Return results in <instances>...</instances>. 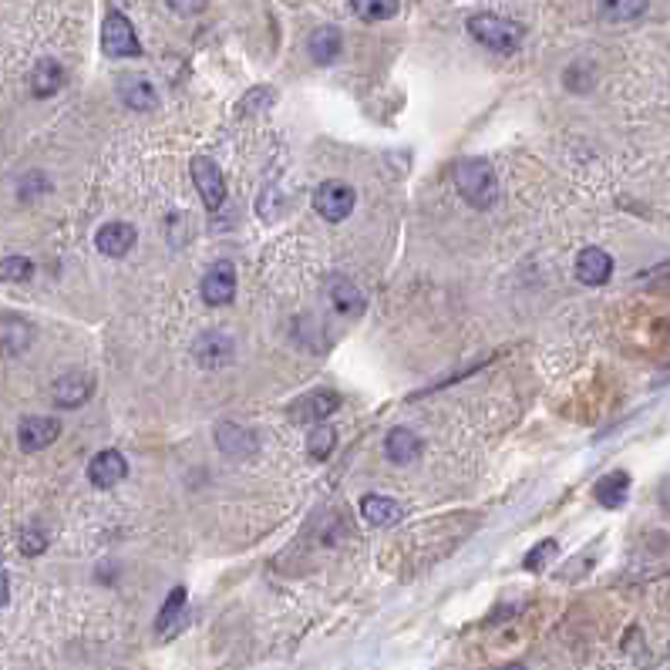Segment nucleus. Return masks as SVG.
I'll use <instances>...</instances> for the list:
<instances>
[{"instance_id":"nucleus-1","label":"nucleus","mask_w":670,"mask_h":670,"mask_svg":"<svg viewBox=\"0 0 670 670\" xmlns=\"http://www.w3.org/2000/svg\"><path fill=\"white\" fill-rule=\"evenodd\" d=\"M458 192L472 209H492L502 199L499 176H495L489 159H462L455 172Z\"/></svg>"},{"instance_id":"nucleus-2","label":"nucleus","mask_w":670,"mask_h":670,"mask_svg":"<svg viewBox=\"0 0 670 670\" xmlns=\"http://www.w3.org/2000/svg\"><path fill=\"white\" fill-rule=\"evenodd\" d=\"M468 34H472L475 41L482 44V48H492V51H516L522 44V27L516 21H509V17H499V14H475L468 17Z\"/></svg>"},{"instance_id":"nucleus-3","label":"nucleus","mask_w":670,"mask_h":670,"mask_svg":"<svg viewBox=\"0 0 670 670\" xmlns=\"http://www.w3.org/2000/svg\"><path fill=\"white\" fill-rule=\"evenodd\" d=\"M354 206H357V192L354 186H347V182L330 179L314 189V209L327 223H344V219L354 213Z\"/></svg>"},{"instance_id":"nucleus-4","label":"nucleus","mask_w":670,"mask_h":670,"mask_svg":"<svg viewBox=\"0 0 670 670\" xmlns=\"http://www.w3.org/2000/svg\"><path fill=\"white\" fill-rule=\"evenodd\" d=\"M102 51L108 58H135V54H142L139 34H135L132 21L122 11H108L102 24Z\"/></svg>"},{"instance_id":"nucleus-5","label":"nucleus","mask_w":670,"mask_h":670,"mask_svg":"<svg viewBox=\"0 0 670 670\" xmlns=\"http://www.w3.org/2000/svg\"><path fill=\"white\" fill-rule=\"evenodd\" d=\"M189 172L199 189V199H203V206L209 213L223 209L226 206V179H223V172H219V165L209 159V155H196L189 165Z\"/></svg>"},{"instance_id":"nucleus-6","label":"nucleus","mask_w":670,"mask_h":670,"mask_svg":"<svg viewBox=\"0 0 670 670\" xmlns=\"http://www.w3.org/2000/svg\"><path fill=\"white\" fill-rule=\"evenodd\" d=\"M199 293H203V300L209 307H226L233 304L236 297V270L229 260H219L206 270L203 283H199Z\"/></svg>"},{"instance_id":"nucleus-7","label":"nucleus","mask_w":670,"mask_h":670,"mask_svg":"<svg viewBox=\"0 0 670 670\" xmlns=\"http://www.w3.org/2000/svg\"><path fill=\"white\" fill-rule=\"evenodd\" d=\"M337 408H341V394L330 388H317L304 394V398L290 408V418L297 421V425H320V421H327Z\"/></svg>"},{"instance_id":"nucleus-8","label":"nucleus","mask_w":670,"mask_h":670,"mask_svg":"<svg viewBox=\"0 0 670 670\" xmlns=\"http://www.w3.org/2000/svg\"><path fill=\"white\" fill-rule=\"evenodd\" d=\"M216 448L229 458H253L256 448H260V438H256V431L236 425V421H219L216 431Z\"/></svg>"},{"instance_id":"nucleus-9","label":"nucleus","mask_w":670,"mask_h":670,"mask_svg":"<svg viewBox=\"0 0 670 670\" xmlns=\"http://www.w3.org/2000/svg\"><path fill=\"white\" fill-rule=\"evenodd\" d=\"M125 475H128V462L115 448H105V452H98L88 462V482L95 485V489H115Z\"/></svg>"},{"instance_id":"nucleus-10","label":"nucleus","mask_w":670,"mask_h":670,"mask_svg":"<svg viewBox=\"0 0 670 670\" xmlns=\"http://www.w3.org/2000/svg\"><path fill=\"white\" fill-rule=\"evenodd\" d=\"M91 388H95L91 374L68 371V374H61V378L54 381L51 398H54V405H58V408H81L91 398Z\"/></svg>"},{"instance_id":"nucleus-11","label":"nucleus","mask_w":670,"mask_h":670,"mask_svg":"<svg viewBox=\"0 0 670 670\" xmlns=\"http://www.w3.org/2000/svg\"><path fill=\"white\" fill-rule=\"evenodd\" d=\"M118 88V98L132 108V112H152L155 105H159V91L145 75H118L115 81Z\"/></svg>"},{"instance_id":"nucleus-12","label":"nucleus","mask_w":670,"mask_h":670,"mask_svg":"<svg viewBox=\"0 0 670 670\" xmlns=\"http://www.w3.org/2000/svg\"><path fill=\"white\" fill-rule=\"evenodd\" d=\"M613 277V256L600 246H586V250L576 256V280L586 283V287H603Z\"/></svg>"},{"instance_id":"nucleus-13","label":"nucleus","mask_w":670,"mask_h":670,"mask_svg":"<svg viewBox=\"0 0 670 670\" xmlns=\"http://www.w3.org/2000/svg\"><path fill=\"white\" fill-rule=\"evenodd\" d=\"M327 293H330V304L337 307V314H344V317H361L367 310L364 290L357 287L351 277H341V273H337V277H330L327 280Z\"/></svg>"},{"instance_id":"nucleus-14","label":"nucleus","mask_w":670,"mask_h":670,"mask_svg":"<svg viewBox=\"0 0 670 670\" xmlns=\"http://www.w3.org/2000/svg\"><path fill=\"white\" fill-rule=\"evenodd\" d=\"M421 452H425V442L415 435L411 428H394L388 431V438H384V458H388L391 465H415Z\"/></svg>"},{"instance_id":"nucleus-15","label":"nucleus","mask_w":670,"mask_h":670,"mask_svg":"<svg viewBox=\"0 0 670 670\" xmlns=\"http://www.w3.org/2000/svg\"><path fill=\"white\" fill-rule=\"evenodd\" d=\"M361 516L364 522H371V526L378 529H391L398 526V522H405V506H401L398 499H391V495H364L361 499Z\"/></svg>"},{"instance_id":"nucleus-16","label":"nucleus","mask_w":670,"mask_h":670,"mask_svg":"<svg viewBox=\"0 0 670 670\" xmlns=\"http://www.w3.org/2000/svg\"><path fill=\"white\" fill-rule=\"evenodd\" d=\"M135 240H139L135 226H132V223H122V219H115V223H105V226L95 233L98 253H102V256H112V260H118V256H125L128 250H132Z\"/></svg>"},{"instance_id":"nucleus-17","label":"nucleus","mask_w":670,"mask_h":670,"mask_svg":"<svg viewBox=\"0 0 670 670\" xmlns=\"http://www.w3.org/2000/svg\"><path fill=\"white\" fill-rule=\"evenodd\" d=\"M61 435V421L54 418H24L21 428H17V442H21L24 452H41V448H48L51 442H58Z\"/></svg>"},{"instance_id":"nucleus-18","label":"nucleus","mask_w":670,"mask_h":670,"mask_svg":"<svg viewBox=\"0 0 670 670\" xmlns=\"http://www.w3.org/2000/svg\"><path fill=\"white\" fill-rule=\"evenodd\" d=\"M34 341V327L31 320L17 317V314H4L0 317V354L14 357V354H24L27 347Z\"/></svg>"},{"instance_id":"nucleus-19","label":"nucleus","mask_w":670,"mask_h":670,"mask_svg":"<svg viewBox=\"0 0 670 670\" xmlns=\"http://www.w3.org/2000/svg\"><path fill=\"white\" fill-rule=\"evenodd\" d=\"M307 51H310V58H314V64H334L344 51V34L337 31L334 24L317 27L307 41Z\"/></svg>"},{"instance_id":"nucleus-20","label":"nucleus","mask_w":670,"mask_h":670,"mask_svg":"<svg viewBox=\"0 0 670 670\" xmlns=\"http://www.w3.org/2000/svg\"><path fill=\"white\" fill-rule=\"evenodd\" d=\"M196 361L206 367V371H216V367H226L233 361V341L226 334H203L196 341Z\"/></svg>"},{"instance_id":"nucleus-21","label":"nucleus","mask_w":670,"mask_h":670,"mask_svg":"<svg viewBox=\"0 0 670 670\" xmlns=\"http://www.w3.org/2000/svg\"><path fill=\"white\" fill-rule=\"evenodd\" d=\"M61 85H64V68L58 61L44 58V61L34 64V71H31V91L34 95L51 98V95H58Z\"/></svg>"},{"instance_id":"nucleus-22","label":"nucleus","mask_w":670,"mask_h":670,"mask_svg":"<svg viewBox=\"0 0 670 670\" xmlns=\"http://www.w3.org/2000/svg\"><path fill=\"white\" fill-rule=\"evenodd\" d=\"M182 620H186V586H176V590L169 593V600L162 603L159 620H155V633L169 637V633H176L182 627Z\"/></svg>"},{"instance_id":"nucleus-23","label":"nucleus","mask_w":670,"mask_h":670,"mask_svg":"<svg viewBox=\"0 0 670 670\" xmlns=\"http://www.w3.org/2000/svg\"><path fill=\"white\" fill-rule=\"evenodd\" d=\"M627 492H630V475L627 472H610L607 479H600L593 485L596 502L607 506V509H620L623 502H627Z\"/></svg>"},{"instance_id":"nucleus-24","label":"nucleus","mask_w":670,"mask_h":670,"mask_svg":"<svg viewBox=\"0 0 670 670\" xmlns=\"http://www.w3.org/2000/svg\"><path fill=\"white\" fill-rule=\"evenodd\" d=\"M647 4L650 0H600V17L610 24H627L637 21L647 11Z\"/></svg>"},{"instance_id":"nucleus-25","label":"nucleus","mask_w":670,"mask_h":670,"mask_svg":"<svg viewBox=\"0 0 670 670\" xmlns=\"http://www.w3.org/2000/svg\"><path fill=\"white\" fill-rule=\"evenodd\" d=\"M337 448V431L327 425V421H320V425L310 428L307 435V455L314 458V462H327L330 455H334Z\"/></svg>"},{"instance_id":"nucleus-26","label":"nucleus","mask_w":670,"mask_h":670,"mask_svg":"<svg viewBox=\"0 0 670 670\" xmlns=\"http://www.w3.org/2000/svg\"><path fill=\"white\" fill-rule=\"evenodd\" d=\"M398 7H401V0H351V11L367 24L388 21V17L398 14Z\"/></svg>"},{"instance_id":"nucleus-27","label":"nucleus","mask_w":670,"mask_h":670,"mask_svg":"<svg viewBox=\"0 0 670 670\" xmlns=\"http://www.w3.org/2000/svg\"><path fill=\"white\" fill-rule=\"evenodd\" d=\"M34 277V263L27 256H7L0 260V283H24Z\"/></svg>"},{"instance_id":"nucleus-28","label":"nucleus","mask_w":670,"mask_h":670,"mask_svg":"<svg viewBox=\"0 0 670 670\" xmlns=\"http://www.w3.org/2000/svg\"><path fill=\"white\" fill-rule=\"evenodd\" d=\"M17 543H21V553L24 556H41L44 549H48V536H44L41 529H24Z\"/></svg>"},{"instance_id":"nucleus-29","label":"nucleus","mask_w":670,"mask_h":670,"mask_svg":"<svg viewBox=\"0 0 670 670\" xmlns=\"http://www.w3.org/2000/svg\"><path fill=\"white\" fill-rule=\"evenodd\" d=\"M556 549H559V546L553 543V539H546V543H539V546L532 549V553L526 556V569H543V566L549 563V559L556 556Z\"/></svg>"},{"instance_id":"nucleus-30","label":"nucleus","mask_w":670,"mask_h":670,"mask_svg":"<svg viewBox=\"0 0 670 670\" xmlns=\"http://www.w3.org/2000/svg\"><path fill=\"white\" fill-rule=\"evenodd\" d=\"M277 98V91L273 88H253L250 95L243 98V105H240V112H256V108H266Z\"/></svg>"},{"instance_id":"nucleus-31","label":"nucleus","mask_w":670,"mask_h":670,"mask_svg":"<svg viewBox=\"0 0 670 670\" xmlns=\"http://www.w3.org/2000/svg\"><path fill=\"white\" fill-rule=\"evenodd\" d=\"M165 4L172 7L176 14H182V17H192V14H199L206 7V0H165Z\"/></svg>"},{"instance_id":"nucleus-32","label":"nucleus","mask_w":670,"mask_h":670,"mask_svg":"<svg viewBox=\"0 0 670 670\" xmlns=\"http://www.w3.org/2000/svg\"><path fill=\"white\" fill-rule=\"evenodd\" d=\"M7 600H11V583H7V576L0 573V607H7Z\"/></svg>"},{"instance_id":"nucleus-33","label":"nucleus","mask_w":670,"mask_h":670,"mask_svg":"<svg viewBox=\"0 0 670 670\" xmlns=\"http://www.w3.org/2000/svg\"><path fill=\"white\" fill-rule=\"evenodd\" d=\"M499 670H529V667H522V664H506V667H499Z\"/></svg>"}]
</instances>
